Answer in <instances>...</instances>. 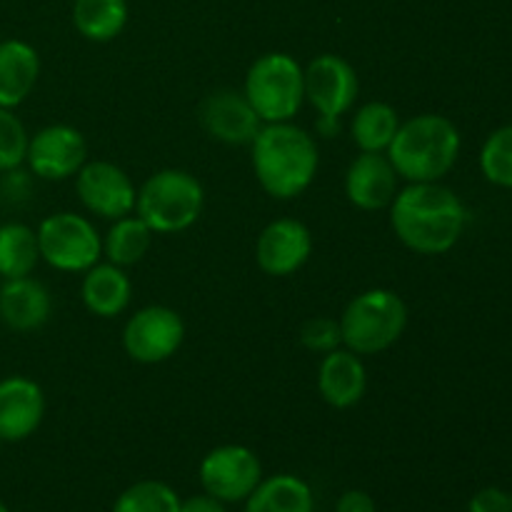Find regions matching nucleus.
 <instances>
[{
  "instance_id": "1",
  "label": "nucleus",
  "mask_w": 512,
  "mask_h": 512,
  "mask_svg": "<svg viewBox=\"0 0 512 512\" xmlns=\"http://www.w3.org/2000/svg\"><path fill=\"white\" fill-rule=\"evenodd\" d=\"M468 213L443 183H408L390 203V225L400 243L418 255H445L463 238Z\"/></svg>"
},
{
  "instance_id": "2",
  "label": "nucleus",
  "mask_w": 512,
  "mask_h": 512,
  "mask_svg": "<svg viewBox=\"0 0 512 512\" xmlns=\"http://www.w3.org/2000/svg\"><path fill=\"white\" fill-rule=\"evenodd\" d=\"M253 173L260 188L275 200H295L313 185L320 153L315 135L288 123H265L250 143Z\"/></svg>"
},
{
  "instance_id": "3",
  "label": "nucleus",
  "mask_w": 512,
  "mask_h": 512,
  "mask_svg": "<svg viewBox=\"0 0 512 512\" xmlns=\"http://www.w3.org/2000/svg\"><path fill=\"white\" fill-rule=\"evenodd\" d=\"M463 138L445 115L423 113L400 123L388 160L405 183H440L455 168Z\"/></svg>"
},
{
  "instance_id": "4",
  "label": "nucleus",
  "mask_w": 512,
  "mask_h": 512,
  "mask_svg": "<svg viewBox=\"0 0 512 512\" xmlns=\"http://www.w3.org/2000/svg\"><path fill=\"white\" fill-rule=\"evenodd\" d=\"M205 208V190L193 173L165 168L150 175L138 188L135 215L155 235L185 233L200 220Z\"/></svg>"
},
{
  "instance_id": "5",
  "label": "nucleus",
  "mask_w": 512,
  "mask_h": 512,
  "mask_svg": "<svg viewBox=\"0 0 512 512\" xmlns=\"http://www.w3.org/2000/svg\"><path fill=\"white\" fill-rule=\"evenodd\" d=\"M343 345L355 355H380L408 328V305L395 290L370 288L355 295L338 318Z\"/></svg>"
},
{
  "instance_id": "6",
  "label": "nucleus",
  "mask_w": 512,
  "mask_h": 512,
  "mask_svg": "<svg viewBox=\"0 0 512 512\" xmlns=\"http://www.w3.org/2000/svg\"><path fill=\"white\" fill-rule=\"evenodd\" d=\"M243 95L265 123H288L305 103L303 65L288 53H265L245 73Z\"/></svg>"
},
{
  "instance_id": "7",
  "label": "nucleus",
  "mask_w": 512,
  "mask_h": 512,
  "mask_svg": "<svg viewBox=\"0 0 512 512\" xmlns=\"http://www.w3.org/2000/svg\"><path fill=\"white\" fill-rule=\"evenodd\" d=\"M35 235L40 260L58 273H85L103 258V235L85 215L53 213L40 220Z\"/></svg>"
},
{
  "instance_id": "8",
  "label": "nucleus",
  "mask_w": 512,
  "mask_h": 512,
  "mask_svg": "<svg viewBox=\"0 0 512 512\" xmlns=\"http://www.w3.org/2000/svg\"><path fill=\"white\" fill-rule=\"evenodd\" d=\"M185 340V323L168 305L135 310L123 328V350L140 365H160L173 358Z\"/></svg>"
},
{
  "instance_id": "9",
  "label": "nucleus",
  "mask_w": 512,
  "mask_h": 512,
  "mask_svg": "<svg viewBox=\"0 0 512 512\" xmlns=\"http://www.w3.org/2000/svg\"><path fill=\"white\" fill-rule=\"evenodd\" d=\"M198 478L203 493L213 495L220 503H245L263 480V465L245 445H218L200 460Z\"/></svg>"
},
{
  "instance_id": "10",
  "label": "nucleus",
  "mask_w": 512,
  "mask_h": 512,
  "mask_svg": "<svg viewBox=\"0 0 512 512\" xmlns=\"http://www.w3.org/2000/svg\"><path fill=\"white\" fill-rule=\"evenodd\" d=\"M30 173L40 180L60 183L78 175L88 163V140L78 128L65 123H53L30 135L25 153Z\"/></svg>"
},
{
  "instance_id": "11",
  "label": "nucleus",
  "mask_w": 512,
  "mask_h": 512,
  "mask_svg": "<svg viewBox=\"0 0 512 512\" xmlns=\"http://www.w3.org/2000/svg\"><path fill=\"white\" fill-rule=\"evenodd\" d=\"M75 193L90 215L110 223L135 213L138 188L133 178L110 160H88L75 175Z\"/></svg>"
},
{
  "instance_id": "12",
  "label": "nucleus",
  "mask_w": 512,
  "mask_h": 512,
  "mask_svg": "<svg viewBox=\"0 0 512 512\" xmlns=\"http://www.w3.org/2000/svg\"><path fill=\"white\" fill-rule=\"evenodd\" d=\"M305 100L318 115L343 118L360 95V78L353 65L333 53H323L303 68Z\"/></svg>"
},
{
  "instance_id": "13",
  "label": "nucleus",
  "mask_w": 512,
  "mask_h": 512,
  "mask_svg": "<svg viewBox=\"0 0 512 512\" xmlns=\"http://www.w3.org/2000/svg\"><path fill=\"white\" fill-rule=\"evenodd\" d=\"M313 255V233L295 218H278L260 230L255 240V263L270 278L295 275Z\"/></svg>"
},
{
  "instance_id": "14",
  "label": "nucleus",
  "mask_w": 512,
  "mask_h": 512,
  "mask_svg": "<svg viewBox=\"0 0 512 512\" xmlns=\"http://www.w3.org/2000/svg\"><path fill=\"white\" fill-rule=\"evenodd\" d=\"M198 120L205 133L225 145H250L263 128V120L240 90L223 88L200 103Z\"/></svg>"
},
{
  "instance_id": "15",
  "label": "nucleus",
  "mask_w": 512,
  "mask_h": 512,
  "mask_svg": "<svg viewBox=\"0 0 512 512\" xmlns=\"http://www.w3.org/2000/svg\"><path fill=\"white\" fill-rule=\"evenodd\" d=\"M400 190V175L385 153H360L345 170V198L365 213L390 208Z\"/></svg>"
},
{
  "instance_id": "16",
  "label": "nucleus",
  "mask_w": 512,
  "mask_h": 512,
  "mask_svg": "<svg viewBox=\"0 0 512 512\" xmlns=\"http://www.w3.org/2000/svg\"><path fill=\"white\" fill-rule=\"evenodd\" d=\"M45 418V393L25 375L0 380V443H20L35 435Z\"/></svg>"
},
{
  "instance_id": "17",
  "label": "nucleus",
  "mask_w": 512,
  "mask_h": 512,
  "mask_svg": "<svg viewBox=\"0 0 512 512\" xmlns=\"http://www.w3.org/2000/svg\"><path fill=\"white\" fill-rule=\"evenodd\" d=\"M368 390V370L360 355L348 348H335L318 365V393L330 408H355Z\"/></svg>"
},
{
  "instance_id": "18",
  "label": "nucleus",
  "mask_w": 512,
  "mask_h": 512,
  "mask_svg": "<svg viewBox=\"0 0 512 512\" xmlns=\"http://www.w3.org/2000/svg\"><path fill=\"white\" fill-rule=\"evenodd\" d=\"M53 315V298L40 280L13 278L0 285V323L13 333L40 330Z\"/></svg>"
},
{
  "instance_id": "19",
  "label": "nucleus",
  "mask_w": 512,
  "mask_h": 512,
  "mask_svg": "<svg viewBox=\"0 0 512 512\" xmlns=\"http://www.w3.org/2000/svg\"><path fill=\"white\" fill-rule=\"evenodd\" d=\"M80 300L85 310L95 318L113 320L128 310L133 300V280L128 270L113 263H95L83 273L80 283Z\"/></svg>"
},
{
  "instance_id": "20",
  "label": "nucleus",
  "mask_w": 512,
  "mask_h": 512,
  "mask_svg": "<svg viewBox=\"0 0 512 512\" xmlns=\"http://www.w3.org/2000/svg\"><path fill=\"white\" fill-rule=\"evenodd\" d=\"M40 78V55L30 43L10 38L0 43V108L15 110L33 95Z\"/></svg>"
},
{
  "instance_id": "21",
  "label": "nucleus",
  "mask_w": 512,
  "mask_h": 512,
  "mask_svg": "<svg viewBox=\"0 0 512 512\" xmlns=\"http://www.w3.org/2000/svg\"><path fill=\"white\" fill-rule=\"evenodd\" d=\"M245 512H315V495L303 478L280 473L260 480L245 500Z\"/></svg>"
},
{
  "instance_id": "22",
  "label": "nucleus",
  "mask_w": 512,
  "mask_h": 512,
  "mask_svg": "<svg viewBox=\"0 0 512 512\" xmlns=\"http://www.w3.org/2000/svg\"><path fill=\"white\" fill-rule=\"evenodd\" d=\"M398 110L383 100H370L355 110L350 120V138L360 153H388L400 128Z\"/></svg>"
},
{
  "instance_id": "23",
  "label": "nucleus",
  "mask_w": 512,
  "mask_h": 512,
  "mask_svg": "<svg viewBox=\"0 0 512 512\" xmlns=\"http://www.w3.org/2000/svg\"><path fill=\"white\" fill-rule=\"evenodd\" d=\"M73 25L90 43H110L128 25L125 0H75Z\"/></svg>"
},
{
  "instance_id": "24",
  "label": "nucleus",
  "mask_w": 512,
  "mask_h": 512,
  "mask_svg": "<svg viewBox=\"0 0 512 512\" xmlns=\"http://www.w3.org/2000/svg\"><path fill=\"white\" fill-rule=\"evenodd\" d=\"M155 233L135 213L113 220L103 235V258L118 268H133L148 255Z\"/></svg>"
},
{
  "instance_id": "25",
  "label": "nucleus",
  "mask_w": 512,
  "mask_h": 512,
  "mask_svg": "<svg viewBox=\"0 0 512 512\" xmlns=\"http://www.w3.org/2000/svg\"><path fill=\"white\" fill-rule=\"evenodd\" d=\"M40 263L38 235L25 223L0 225V278L13 280L33 275Z\"/></svg>"
},
{
  "instance_id": "26",
  "label": "nucleus",
  "mask_w": 512,
  "mask_h": 512,
  "mask_svg": "<svg viewBox=\"0 0 512 512\" xmlns=\"http://www.w3.org/2000/svg\"><path fill=\"white\" fill-rule=\"evenodd\" d=\"M113 512H180V495L163 480H140L118 495Z\"/></svg>"
},
{
  "instance_id": "27",
  "label": "nucleus",
  "mask_w": 512,
  "mask_h": 512,
  "mask_svg": "<svg viewBox=\"0 0 512 512\" xmlns=\"http://www.w3.org/2000/svg\"><path fill=\"white\" fill-rule=\"evenodd\" d=\"M480 170L485 180L512 190V125L493 130L480 148Z\"/></svg>"
},
{
  "instance_id": "28",
  "label": "nucleus",
  "mask_w": 512,
  "mask_h": 512,
  "mask_svg": "<svg viewBox=\"0 0 512 512\" xmlns=\"http://www.w3.org/2000/svg\"><path fill=\"white\" fill-rule=\"evenodd\" d=\"M28 140L23 120L13 110L0 108V173H13L25 163Z\"/></svg>"
},
{
  "instance_id": "29",
  "label": "nucleus",
  "mask_w": 512,
  "mask_h": 512,
  "mask_svg": "<svg viewBox=\"0 0 512 512\" xmlns=\"http://www.w3.org/2000/svg\"><path fill=\"white\" fill-rule=\"evenodd\" d=\"M300 343L310 353H330V350L343 345L340 323L335 318H328V315H315V318L305 320L303 328H300Z\"/></svg>"
},
{
  "instance_id": "30",
  "label": "nucleus",
  "mask_w": 512,
  "mask_h": 512,
  "mask_svg": "<svg viewBox=\"0 0 512 512\" xmlns=\"http://www.w3.org/2000/svg\"><path fill=\"white\" fill-rule=\"evenodd\" d=\"M468 512H512L510 493L503 488H483L470 498Z\"/></svg>"
},
{
  "instance_id": "31",
  "label": "nucleus",
  "mask_w": 512,
  "mask_h": 512,
  "mask_svg": "<svg viewBox=\"0 0 512 512\" xmlns=\"http://www.w3.org/2000/svg\"><path fill=\"white\" fill-rule=\"evenodd\" d=\"M335 512H378V508L365 490H345L335 505Z\"/></svg>"
},
{
  "instance_id": "32",
  "label": "nucleus",
  "mask_w": 512,
  "mask_h": 512,
  "mask_svg": "<svg viewBox=\"0 0 512 512\" xmlns=\"http://www.w3.org/2000/svg\"><path fill=\"white\" fill-rule=\"evenodd\" d=\"M180 512H228L225 510V503H220L218 498L208 493L193 495V498L180 500Z\"/></svg>"
},
{
  "instance_id": "33",
  "label": "nucleus",
  "mask_w": 512,
  "mask_h": 512,
  "mask_svg": "<svg viewBox=\"0 0 512 512\" xmlns=\"http://www.w3.org/2000/svg\"><path fill=\"white\" fill-rule=\"evenodd\" d=\"M340 120L343 118H330V115H318V123H315V130L323 138H335L340 133Z\"/></svg>"
},
{
  "instance_id": "34",
  "label": "nucleus",
  "mask_w": 512,
  "mask_h": 512,
  "mask_svg": "<svg viewBox=\"0 0 512 512\" xmlns=\"http://www.w3.org/2000/svg\"><path fill=\"white\" fill-rule=\"evenodd\" d=\"M0 512H10V510H8V505H5L3 500H0Z\"/></svg>"
},
{
  "instance_id": "35",
  "label": "nucleus",
  "mask_w": 512,
  "mask_h": 512,
  "mask_svg": "<svg viewBox=\"0 0 512 512\" xmlns=\"http://www.w3.org/2000/svg\"><path fill=\"white\" fill-rule=\"evenodd\" d=\"M510 500H512V493H510Z\"/></svg>"
}]
</instances>
